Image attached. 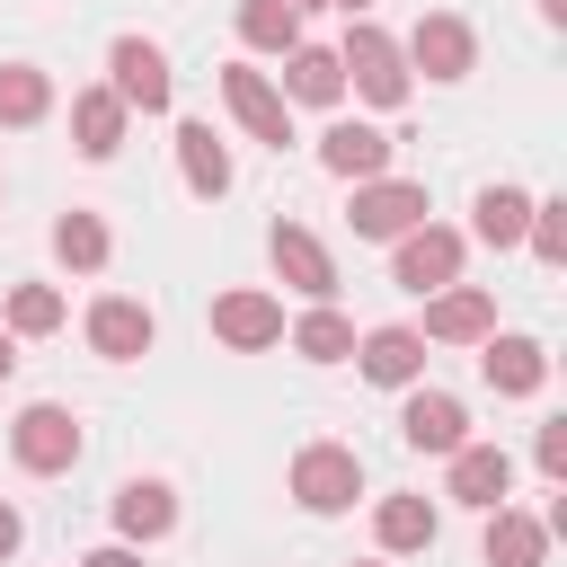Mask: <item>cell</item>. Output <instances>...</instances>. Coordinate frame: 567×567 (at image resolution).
<instances>
[{"label": "cell", "instance_id": "cell-1", "mask_svg": "<svg viewBox=\"0 0 567 567\" xmlns=\"http://www.w3.org/2000/svg\"><path fill=\"white\" fill-rule=\"evenodd\" d=\"M337 71H346V89H354L363 106H381V115H390V106H408V89H416V80H408V62H399V35H381L372 18H354V27H346Z\"/></svg>", "mask_w": 567, "mask_h": 567}, {"label": "cell", "instance_id": "cell-21", "mask_svg": "<svg viewBox=\"0 0 567 567\" xmlns=\"http://www.w3.org/2000/svg\"><path fill=\"white\" fill-rule=\"evenodd\" d=\"M337 97H346L337 44H292L284 53V106H337Z\"/></svg>", "mask_w": 567, "mask_h": 567}, {"label": "cell", "instance_id": "cell-34", "mask_svg": "<svg viewBox=\"0 0 567 567\" xmlns=\"http://www.w3.org/2000/svg\"><path fill=\"white\" fill-rule=\"evenodd\" d=\"M9 372H18V337L0 328V381H9Z\"/></svg>", "mask_w": 567, "mask_h": 567}, {"label": "cell", "instance_id": "cell-12", "mask_svg": "<svg viewBox=\"0 0 567 567\" xmlns=\"http://www.w3.org/2000/svg\"><path fill=\"white\" fill-rule=\"evenodd\" d=\"M266 257H275V275H284L301 301H328V292H337V257L319 248V230H301V221H275V230H266Z\"/></svg>", "mask_w": 567, "mask_h": 567}, {"label": "cell", "instance_id": "cell-35", "mask_svg": "<svg viewBox=\"0 0 567 567\" xmlns=\"http://www.w3.org/2000/svg\"><path fill=\"white\" fill-rule=\"evenodd\" d=\"M540 27H567V0H540Z\"/></svg>", "mask_w": 567, "mask_h": 567}, {"label": "cell", "instance_id": "cell-15", "mask_svg": "<svg viewBox=\"0 0 567 567\" xmlns=\"http://www.w3.org/2000/svg\"><path fill=\"white\" fill-rule=\"evenodd\" d=\"M399 434H408V452H443V461H452V452L470 443V408H461L452 390H425V381H416L408 408H399Z\"/></svg>", "mask_w": 567, "mask_h": 567}, {"label": "cell", "instance_id": "cell-30", "mask_svg": "<svg viewBox=\"0 0 567 567\" xmlns=\"http://www.w3.org/2000/svg\"><path fill=\"white\" fill-rule=\"evenodd\" d=\"M523 239H532V257H540V266H567V195H532Z\"/></svg>", "mask_w": 567, "mask_h": 567}, {"label": "cell", "instance_id": "cell-11", "mask_svg": "<svg viewBox=\"0 0 567 567\" xmlns=\"http://www.w3.org/2000/svg\"><path fill=\"white\" fill-rule=\"evenodd\" d=\"M221 106H230V115H239V124H248L257 142H275V151L292 142V106H284V89H275L266 71L230 62V71H221Z\"/></svg>", "mask_w": 567, "mask_h": 567}, {"label": "cell", "instance_id": "cell-20", "mask_svg": "<svg viewBox=\"0 0 567 567\" xmlns=\"http://www.w3.org/2000/svg\"><path fill=\"white\" fill-rule=\"evenodd\" d=\"M115 532L124 540H168L177 532V487L168 478H124L115 487Z\"/></svg>", "mask_w": 567, "mask_h": 567}, {"label": "cell", "instance_id": "cell-8", "mask_svg": "<svg viewBox=\"0 0 567 567\" xmlns=\"http://www.w3.org/2000/svg\"><path fill=\"white\" fill-rule=\"evenodd\" d=\"M89 346H97L106 363H142V354L159 346L151 301H133V292H97V301H89Z\"/></svg>", "mask_w": 567, "mask_h": 567}, {"label": "cell", "instance_id": "cell-13", "mask_svg": "<svg viewBox=\"0 0 567 567\" xmlns=\"http://www.w3.org/2000/svg\"><path fill=\"white\" fill-rule=\"evenodd\" d=\"M425 346H478V337H496V292H478V284H443L434 301H425V328H416Z\"/></svg>", "mask_w": 567, "mask_h": 567}, {"label": "cell", "instance_id": "cell-5", "mask_svg": "<svg viewBox=\"0 0 567 567\" xmlns=\"http://www.w3.org/2000/svg\"><path fill=\"white\" fill-rule=\"evenodd\" d=\"M461 257H470V239L461 230H443V221H416L408 239H390V284H408V292H443V284H461Z\"/></svg>", "mask_w": 567, "mask_h": 567}, {"label": "cell", "instance_id": "cell-17", "mask_svg": "<svg viewBox=\"0 0 567 567\" xmlns=\"http://www.w3.org/2000/svg\"><path fill=\"white\" fill-rule=\"evenodd\" d=\"M452 496L478 505V514H496V505L514 496V452H505V443H461V452H452Z\"/></svg>", "mask_w": 567, "mask_h": 567}, {"label": "cell", "instance_id": "cell-18", "mask_svg": "<svg viewBox=\"0 0 567 567\" xmlns=\"http://www.w3.org/2000/svg\"><path fill=\"white\" fill-rule=\"evenodd\" d=\"M124 124H133V115H124V97H115L106 80L71 97V142H80V159H115V151H124Z\"/></svg>", "mask_w": 567, "mask_h": 567}, {"label": "cell", "instance_id": "cell-7", "mask_svg": "<svg viewBox=\"0 0 567 567\" xmlns=\"http://www.w3.org/2000/svg\"><path fill=\"white\" fill-rule=\"evenodd\" d=\"M346 221H354V239H408L425 221V186L416 177H363L354 204H346Z\"/></svg>", "mask_w": 567, "mask_h": 567}, {"label": "cell", "instance_id": "cell-27", "mask_svg": "<svg viewBox=\"0 0 567 567\" xmlns=\"http://www.w3.org/2000/svg\"><path fill=\"white\" fill-rule=\"evenodd\" d=\"M53 115V80L35 62H0V124H44Z\"/></svg>", "mask_w": 567, "mask_h": 567}, {"label": "cell", "instance_id": "cell-37", "mask_svg": "<svg viewBox=\"0 0 567 567\" xmlns=\"http://www.w3.org/2000/svg\"><path fill=\"white\" fill-rule=\"evenodd\" d=\"M284 9H292V18H301V9H328V0H284Z\"/></svg>", "mask_w": 567, "mask_h": 567}, {"label": "cell", "instance_id": "cell-36", "mask_svg": "<svg viewBox=\"0 0 567 567\" xmlns=\"http://www.w3.org/2000/svg\"><path fill=\"white\" fill-rule=\"evenodd\" d=\"M328 9H346V18H363V9H372V0H328Z\"/></svg>", "mask_w": 567, "mask_h": 567}, {"label": "cell", "instance_id": "cell-31", "mask_svg": "<svg viewBox=\"0 0 567 567\" xmlns=\"http://www.w3.org/2000/svg\"><path fill=\"white\" fill-rule=\"evenodd\" d=\"M532 461H540V478H567V416H549L532 434Z\"/></svg>", "mask_w": 567, "mask_h": 567}, {"label": "cell", "instance_id": "cell-38", "mask_svg": "<svg viewBox=\"0 0 567 567\" xmlns=\"http://www.w3.org/2000/svg\"><path fill=\"white\" fill-rule=\"evenodd\" d=\"M363 567H381V558H363Z\"/></svg>", "mask_w": 567, "mask_h": 567}, {"label": "cell", "instance_id": "cell-19", "mask_svg": "<svg viewBox=\"0 0 567 567\" xmlns=\"http://www.w3.org/2000/svg\"><path fill=\"white\" fill-rule=\"evenodd\" d=\"M177 177H186V195H230V151H221V133L204 124V115H186L177 124Z\"/></svg>", "mask_w": 567, "mask_h": 567}, {"label": "cell", "instance_id": "cell-16", "mask_svg": "<svg viewBox=\"0 0 567 567\" xmlns=\"http://www.w3.org/2000/svg\"><path fill=\"white\" fill-rule=\"evenodd\" d=\"M478 372L496 399H532L549 381V346L540 337H478Z\"/></svg>", "mask_w": 567, "mask_h": 567}, {"label": "cell", "instance_id": "cell-3", "mask_svg": "<svg viewBox=\"0 0 567 567\" xmlns=\"http://www.w3.org/2000/svg\"><path fill=\"white\" fill-rule=\"evenodd\" d=\"M399 62H408V80H416V71H425V80H470V71H478V35H470V18L425 9V18L408 27Z\"/></svg>", "mask_w": 567, "mask_h": 567}, {"label": "cell", "instance_id": "cell-4", "mask_svg": "<svg viewBox=\"0 0 567 567\" xmlns=\"http://www.w3.org/2000/svg\"><path fill=\"white\" fill-rule=\"evenodd\" d=\"M106 89L124 97V115H168V97H177L168 53H159L151 35H115V44H106Z\"/></svg>", "mask_w": 567, "mask_h": 567}, {"label": "cell", "instance_id": "cell-33", "mask_svg": "<svg viewBox=\"0 0 567 567\" xmlns=\"http://www.w3.org/2000/svg\"><path fill=\"white\" fill-rule=\"evenodd\" d=\"M80 567H142V549H133V540H106V549H89Z\"/></svg>", "mask_w": 567, "mask_h": 567}, {"label": "cell", "instance_id": "cell-28", "mask_svg": "<svg viewBox=\"0 0 567 567\" xmlns=\"http://www.w3.org/2000/svg\"><path fill=\"white\" fill-rule=\"evenodd\" d=\"M239 44L248 53H292L301 44V18L284 0H239Z\"/></svg>", "mask_w": 567, "mask_h": 567}, {"label": "cell", "instance_id": "cell-9", "mask_svg": "<svg viewBox=\"0 0 567 567\" xmlns=\"http://www.w3.org/2000/svg\"><path fill=\"white\" fill-rule=\"evenodd\" d=\"M390 133L381 124H363V115H337L328 133H319V168L328 177H346V186H363V177H390Z\"/></svg>", "mask_w": 567, "mask_h": 567}, {"label": "cell", "instance_id": "cell-32", "mask_svg": "<svg viewBox=\"0 0 567 567\" xmlns=\"http://www.w3.org/2000/svg\"><path fill=\"white\" fill-rule=\"evenodd\" d=\"M18 540H27V523H18V505H9V496H0V567H9V558H18Z\"/></svg>", "mask_w": 567, "mask_h": 567}, {"label": "cell", "instance_id": "cell-14", "mask_svg": "<svg viewBox=\"0 0 567 567\" xmlns=\"http://www.w3.org/2000/svg\"><path fill=\"white\" fill-rule=\"evenodd\" d=\"M354 372L381 381V390H416V381H425V337L399 328V319H390V328H363V337H354Z\"/></svg>", "mask_w": 567, "mask_h": 567}, {"label": "cell", "instance_id": "cell-25", "mask_svg": "<svg viewBox=\"0 0 567 567\" xmlns=\"http://www.w3.org/2000/svg\"><path fill=\"white\" fill-rule=\"evenodd\" d=\"M523 221H532V195H523V186H478L470 230H478L487 248H514V239H523Z\"/></svg>", "mask_w": 567, "mask_h": 567}, {"label": "cell", "instance_id": "cell-2", "mask_svg": "<svg viewBox=\"0 0 567 567\" xmlns=\"http://www.w3.org/2000/svg\"><path fill=\"white\" fill-rule=\"evenodd\" d=\"M9 461H18V470H35V478H62V470L80 461V416H71L62 399L18 408V425H9Z\"/></svg>", "mask_w": 567, "mask_h": 567}, {"label": "cell", "instance_id": "cell-22", "mask_svg": "<svg viewBox=\"0 0 567 567\" xmlns=\"http://www.w3.org/2000/svg\"><path fill=\"white\" fill-rule=\"evenodd\" d=\"M434 523H443V514H434L425 496H381V505H372V540H381L390 558H408V549H434Z\"/></svg>", "mask_w": 567, "mask_h": 567}, {"label": "cell", "instance_id": "cell-26", "mask_svg": "<svg viewBox=\"0 0 567 567\" xmlns=\"http://www.w3.org/2000/svg\"><path fill=\"white\" fill-rule=\"evenodd\" d=\"M284 337H292V354H301V363H346V354H354V319H337L328 301H319V310H301Z\"/></svg>", "mask_w": 567, "mask_h": 567}, {"label": "cell", "instance_id": "cell-24", "mask_svg": "<svg viewBox=\"0 0 567 567\" xmlns=\"http://www.w3.org/2000/svg\"><path fill=\"white\" fill-rule=\"evenodd\" d=\"M53 257H62L71 275H97V266L115 257V230H106L97 213H80V204H71V213L53 221Z\"/></svg>", "mask_w": 567, "mask_h": 567}, {"label": "cell", "instance_id": "cell-23", "mask_svg": "<svg viewBox=\"0 0 567 567\" xmlns=\"http://www.w3.org/2000/svg\"><path fill=\"white\" fill-rule=\"evenodd\" d=\"M540 558H549V523L496 505V514H487V567H540Z\"/></svg>", "mask_w": 567, "mask_h": 567}, {"label": "cell", "instance_id": "cell-10", "mask_svg": "<svg viewBox=\"0 0 567 567\" xmlns=\"http://www.w3.org/2000/svg\"><path fill=\"white\" fill-rule=\"evenodd\" d=\"M213 337H221L230 354H266V346H284V301L257 292V284H239V292L213 301Z\"/></svg>", "mask_w": 567, "mask_h": 567}, {"label": "cell", "instance_id": "cell-6", "mask_svg": "<svg viewBox=\"0 0 567 567\" xmlns=\"http://www.w3.org/2000/svg\"><path fill=\"white\" fill-rule=\"evenodd\" d=\"M363 496V461L346 443H301L292 452V505L301 514H346Z\"/></svg>", "mask_w": 567, "mask_h": 567}, {"label": "cell", "instance_id": "cell-29", "mask_svg": "<svg viewBox=\"0 0 567 567\" xmlns=\"http://www.w3.org/2000/svg\"><path fill=\"white\" fill-rule=\"evenodd\" d=\"M62 319H71L62 284H18V292H9V337H53Z\"/></svg>", "mask_w": 567, "mask_h": 567}]
</instances>
